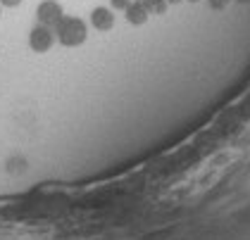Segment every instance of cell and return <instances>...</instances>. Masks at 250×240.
I'll return each instance as SVG.
<instances>
[{"label": "cell", "instance_id": "6da1fadb", "mask_svg": "<svg viewBox=\"0 0 250 240\" xmlns=\"http://www.w3.org/2000/svg\"><path fill=\"white\" fill-rule=\"evenodd\" d=\"M53 29H55V36L64 48H77L88 36V29H86L83 19L74 17V15H62V19Z\"/></svg>", "mask_w": 250, "mask_h": 240}, {"label": "cell", "instance_id": "7a4b0ae2", "mask_svg": "<svg viewBox=\"0 0 250 240\" xmlns=\"http://www.w3.org/2000/svg\"><path fill=\"white\" fill-rule=\"evenodd\" d=\"M55 43V31L50 26H43V24H36L31 31H29V48L34 53H48Z\"/></svg>", "mask_w": 250, "mask_h": 240}, {"label": "cell", "instance_id": "3957f363", "mask_svg": "<svg viewBox=\"0 0 250 240\" xmlns=\"http://www.w3.org/2000/svg\"><path fill=\"white\" fill-rule=\"evenodd\" d=\"M62 5H60L58 0H43L39 5V10H36V19H39V24L43 26H55L60 19H62Z\"/></svg>", "mask_w": 250, "mask_h": 240}, {"label": "cell", "instance_id": "277c9868", "mask_svg": "<svg viewBox=\"0 0 250 240\" xmlns=\"http://www.w3.org/2000/svg\"><path fill=\"white\" fill-rule=\"evenodd\" d=\"M91 24H93V29H98V31H110V29L115 26V15H112V10H107V7H96V10L91 12Z\"/></svg>", "mask_w": 250, "mask_h": 240}, {"label": "cell", "instance_id": "5b68a950", "mask_svg": "<svg viewBox=\"0 0 250 240\" xmlns=\"http://www.w3.org/2000/svg\"><path fill=\"white\" fill-rule=\"evenodd\" d=\"M124 12H126V21H129V24H134V26L146 24V21H148V15H150V12L138 2V0H131V5H129Z\"/></svg>", "mask_w": 250, "mask_h": 240}, {"label": "cell", "instance_id": "8992f818", "mask_svg": "<svg viewBox=\"0 0 250 240\" xmlns=\"http://www.w3.org/2000/svg\"><path fill=\"white\" fill-rule=\"evenodd\" d=\"M150 15H165L167 12V0H138Z\"/></svg>", "mask_w": 250, "mask_h": 240}, {"label": "cell", "instance_id": "52a82bcc", "mask_svg": "<svg viewBox=\"0 0 250 240\" xmlns=\"http://www.w3.org/2000/svg\"><path fill=\"white\" fill-rule=\"evenodd\" d=\"M131 5V0H112V7L115 10H126Z\"/></svg>", "mask_w": 250, "mask_h": 240}, {"label": "cell", "instance_id": "ba28073f", "mask_svg": "<svg viewBox=\"0 0 250 240\" xmlns=\"http://www.w3.org/2000/svg\"><path fill=\"white\" fill-rule=\"evenodd\" d=\"M229 2H231V0H210V5L214 7V10H224Z\"/></svg>", "mask_w": 250, "mask_h": 240}, {"label": "cell", "instance_id": "9c48e42d", "mask_svg": "<svg viewBox=\"0 0 250 240\" xmlns=\"http://www.w3.org/2000/svg\"><path fill=\"white\" fill-rule=\"evenodd\" d=\"M5 7H17V5H21V0H0Z\"/></svg>", "mask_w": 250, "mask_h": 240}, {"label": "cell", "instance_id": "30bf717a", "mask_svg": "<svg viewBox=\"0 0 250 240\" xmlns=\"http://www.w3.org/2000/svg\"><path fill=\"white\" fill-rule=\"evenodd\" d=\"M169 5H179V2H184V0H167Z\"/></svg>", "mask_w": 250, "mask_h": 240}, {"label": "cell", "instance_id": "8fae6325", "mask_svg": "<svg viewBox=\"0 0 250 240\" xmlns=\"http://www.w3.org/2000/svg\"><path fill=\"white\" fill-rule=\"evenodd\" d=\"M191 2H198V0H191Z\"/></svg>", "mask_w": 250, "mask_h": 240}]
</instances>
